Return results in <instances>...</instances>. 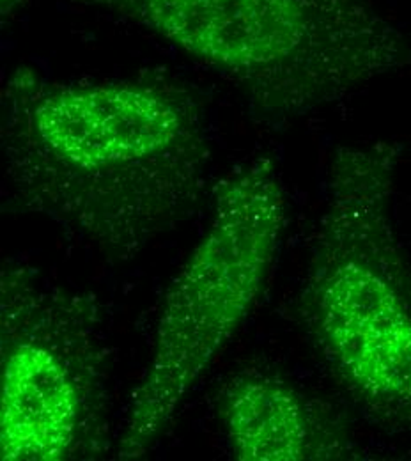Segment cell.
<instances>
[{"instance_id":"6da1fadb","label":"cell","mask_w":411,"mask_h":461,"mask_svg":"<svg viewBox=\"0 0 411 461\" xmlns=\"http://www.w3.org/2000/svg\"><path fill=\"white\" fill-rule=\"evenodd\" d=\"M0 113L13 203L111 259H135L210 195L206 114L173 78L59 80L18 66Z\"/></svg>"},{"instance_id":"7a4b0ae2","label":"cell","mask_w":411,"mask_h":461,"mask_svg":"<svg viewBox=\"0 0 411 461\" xmlns=\"http://www.w3.org/2000/svg\"><path fill=\"white\" fill-rule=\"evenodd\" d=\"M399 149H335L299 316L332 375L371 419L411 433V268L392 197Z\"/></svg>"},{"instance_id":"3957f363","label":"cell","mask_w":411,"mask_h":461,"mask_svg":"<svg viewBox=\"0 0 411 461\" xmlns=\"http://www.w3.org/2000/svg\"><path fill=\"white\" fill-rule=\"evenodd\" d=\"M149 31L282 121L411 66V36L372 0H75Z\"/></svg>"},{"instance_id":"277c9868","label":"cell","mask_w":411,"mask_h":461,"mask_svg":"<svg viewBox=\"0 0 411 461\" xmlns=\"http://www.w3.org/2000/svg\"><path fill=\"white\" fill-rule=\"evenodd\" d=\"M286 224L288 197L272 158H254L217 185L210 228L165 291L151 358L116 446L119 460H138L158 444L231 343L270 279Z\"/></svg>"},{"instance_id":"5b68a950","label":"cell","mask_w":411,"mask_h":461,"mask_svg":"<svg viewBox=\"0 0 411 461\" xmlns=\"http://www.w3.org/2000/svg\"><path fill=\"white\" fill-rule=\"evenodd\" d=\"M111 351L96 296L0 270V460L91 461L112 449Z\"/></svg>"},{"instance_id":"8992f818","label":"cell","mask_w":411,"mask_h":461,"mask_svg":"<svg viewBox=\"0 0 411 461\" xmlns=\"http://www.w3.org/2000/svg\"><path fill=\"white\" fill-rule=\"evenodd\" d=\"M217 413L237 461L363 458L321 404L272 371L231 375L219 391Z\"/></svg>"},{"instance_id":"52a82bcc","label":"cell","mask_w":411,"mask_h":461,"mask_svg":"<svg viewBox=\"0 0 411 461\" xmlns=\"http://www.w3.org/2000/svg\"><path fill=\"white\" fill-rule=\"evenodd\" d=\"M25 0H0V14H2V22L9 20L23 4Z\"/></svg>"}]
</instances>
